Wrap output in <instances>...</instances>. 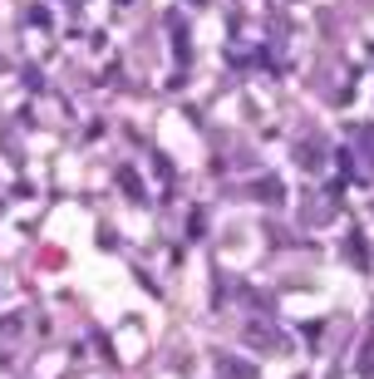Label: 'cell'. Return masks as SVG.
Masks as SVG:
<instances>
[{
  "label": "cell",
  "mask_w": 374,
  "mask_h": 379,
  "mask_svg": "<svg viewBox=\"0 0 374 379\" xmlns=\"http://www.w3.org/2000/svg\"><path fill=\"white\" fill-rule=\"evenodd\" d=\"M296 162H300V168H320V162H325V153H320L315 143H300V148H296Z\"/></svg>",
  "instance_id": "1"
},
{
  "label": "cell",
  "mask_w": 374,
  "mask_h": 379,
  "mask_svg": "<svg viewBox=\"0 0 374 379\" xmlns=\"http://www.w3.org/2000/svg\"><path fill=\"white\" fill-rule=\"evenodd\" d=\"M217 364H222V369H227L232 379H251V374H256L251 364H241V360H232V355H217Z\"/></svg>",
  "instance_id": "2"
},
{
  "label": "cell",
  "mask_w": 374,
  "mask_h": 379,
  "mask_svg": "<svg viewBox=\"0 0 374 379\" xmlns=\"http://www.w3.org/2000/svg\"><path fill=\"white\" fill-rule=\"evenodd\" d=\"M256 192H261L266 202H281V187H276V178H261V183H256Z\"/></svg>",
  "instance_id": "3"
},
{
  "label": "cell",
  "mask_w": 374,
  "mask_h": 379,
  "mask_svg": "<svg viewBox=\"0 0 374 379\" xmlns=\"http://www.w3.org/2000/svg\"><path fill=\"white\" fill-rule=\"evenodd\" d=\"M20 330V315H6V320H0V340H10Z\"/></svg>",
  "instance_id": "4"
},
{
  "label": "cell",
  "mask_w": 374,
  "mask_h": 379,
  "mask_svg": "<svg viewBox=\"0 0 374 379\" xmlns=\"http://www.w3.org/2000/svg\"><path fill=\"white\" fill-rule=\"evenodd\" d=\"M359 153L374 162V128H364V133H359Z\"/></svg>",
  "instance_id": "5"
},
{
  "label": "cell",
  "mask_w": 374,
  "mask_h": 379,
  "mask_svg": "<svg viewBox=\"0 0 374 379\" xmlns=\"http://www.w3.org/2000/svg\"><path fill=\"white\" fill-rule=\"evenodd\" d=\"M359 364H364V369L374 364V335H369V345H364V355H359Z\"/></svg>",
  "instance_id": "6"
}]
</instances>
